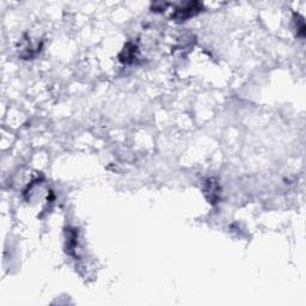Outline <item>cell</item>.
I'll return each mask as SVG.
<instances>
[{
	"label": "cell",
	"instance_id": "6da1fadb",
	"mask_svg": "<svg viewBox=\"0 0 306 306\" xmlns=\"http://www.w3.org/2000/svg\"><path fill=\"white\" fill-rule=\"evenodd\" d=\"M202 9V4L200 3H188V4L181 6V8L176 9V11L174 15H172V18L176 19V21H187L188 18L193 17V16H196L199 12L201 11Z\"/></svg>",
	"mask_w": 306,
	"mask_h": 306
},
{
	"label": "cell",
	"instance_id": "7a4b0ae2",
	"mask_svg": "<svg viewBox=\"0 0 306 306\" xmlns=\"http://www.w3.org/2000/svg\"><path fill=\"white\" fill-rule=\"evenodd\" d=\"M204 193L208 202H211V204L218 202L219 196H220V188H219L218 182L215 181L214 178H208L207 181L205 182Z\"/></svg>",
	"mask_w": 306,
	"mask_h": 306
},
{
	"label": "cell",
	"instance_id": "3957f363",
	"mask_svg": "<svg viewBox=\"0 0 306 306\" xmlns=\"http://www.w3.org/2000/svg\"><path fill=\"white\" fill-rule=\"evenodd\" d=\"M136 51H138L136 46L133 45V43H127V45L125 46L124 51L120 54V61H121L122 64H132L136 58Z\"/></svg>",
	"mask_w": 306,
	"mask_h": 306
}]
</instances>
